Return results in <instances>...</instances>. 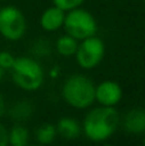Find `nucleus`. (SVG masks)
<instances>
[{
	"mask_svg": "<svg viewBox=\"0 0 145 146\" xmlns=\"http://www.w3.org/2000/svg\"><path fill=\"white\" fill-rule=\"evenodd\" d=\"M31 111H32V106L28 101H19L10 109V117L17 121H25L30 118Z\"/></svg>",
	"mask_w": 145,
	"mask_h": 146,
	"instance_id": "4468645a",
	"label": "nucleus"
},
{
	"mask_svg": "<svg viewBox=\"0 0 145 146\" xmlns=\"http://www.w3.org/2000/svg\"><path fill=\"white\" fill-rule=\"evenodd\" d=\"M0 1H4V0H0Z\"/></svg>",
	"mask_w": 145,
	"mask_h": 146,
	"instance_id": "412c9836",
	"label": "nucleus"
},
{
	"mask_svg": "<svg viewBox=\"0 0 145 146\" xmlns=\"http://www.w3.org/2000/svg\"><path fill=\"white\" fill-rule=\"evenodd\" d=\"M63 27L66 32L76 40H84L86 37L96 35L98 23L89 10L78 7L76 9L66 12Z\"/></svg>",
	"mask_w": 145,
	"mask_h": 146,
	"instance_id": "20e7f679",
	"label": "nucleus"
},
{
	"mask_svg": "<svg viewBox=\"0 0 145 146\" xmlns=\"http://www.w3.org/2000/svg\"><path fill=\"white\" fill-rule=\"evenodd\" d=\"M9 144V131L5 128L3 123H0V146H7Z\"/></svg>",
	"mask_w": 145,
	"mask_h": 146,
	"instance_id": "f3484780",
	"label": "nucleus"
},
{
	"mask_svg": "<svg viewBox=\"0 0 145 146\" xmlns=\"http://www.w3.org/2000/svg\"><path fill=\"white\" fill-rule=\"evenodd\" d=\"M120 123V117L114 106H98L86 114L82 124L84 135L92 142L109 140Z\"/></svg>",
	"mask_w": 145,
	"mask_h": 146,
	"instance_id": "f257e3e1",
	"label": "nucleus"
},
{
	"mask_svg": "<svg viewBox=\"0 0 145 146\" xmlns=\"http://www.w3.org/2000/svg\"><path fill=\"white\" fill-rule=\"evenodd\" d=\"M5 113V100L1 95H0V117H3Z\"/></svg>",
	"mask_w": 145,
	"mask_h": 146,
	"instance_id": "a211bd4d",
	"label": "nucleus"
},
{
	"mask_svg": "<svg viewBox=\"0 0 145 146\" xmlns=\"http://www.w3.org/2000/svg\"><path fill=\"white\" fill-rule=\"evenodd\" d=\"M14 60L15 58L12 55V54L9 53V51H0V67H1L3 69H10L13 67V64H14Z\"/></svg>",
	"mask_w": 145,
	"mask_h": 146,
	"instance_id": "dca6fc26",
	"label": "nucleus"
},
{
	"mask_svg": "<svg viewBox=\"0 0 145 146\" xmlns=\"http://www.w3.org/2000/svg\"><path fill=\"white\" fill-rule=\"evenodd\" d=\"M105 54V45L96 35L81 40L76 50V60L84 69H92L102 63Z\"/></svg>",
	"mask_w": 145,
	"mask_h": 146,
	"instance_id": "423d86ee",
	"label": "nucleus"
},
{
	"mask_svg": "<svg viewBox=\"0 0 145 146\" xmlns=\"http://www.w3.org/2000/svg\"><path fill=\"white\" fill-rule=\"evenodd\" d=\"M85 0H53V5L61 8L64 12H69L72 9L81 7Z\"/></svg>",
	"mask_w": 145,
	"mask_h": 146,
	"instance_id": "2eb2a0df",
	"label": "nucleus"
},
{
	"mask_svg": "<svg viewBox=\"0 0 145 146\" xmlns=\"http://www.w3.org/2000/svg\"><path fill=\"white\" fill-rule=\"evenodd\" d=\"M123 128L134 135L145 132V109L135 108L127 111L123 118Z\"/></svg>",
	"mask_w": 145,
	"mask_h": 146,
	"instance_id": "1a4fd4ad",
	"label": "nucleus"
},
{
	"mask_svg": "<svg viewBox=\"0 0 145 146\" xmlns=\"http://www.w3.org/2000/svg\"><path fill=\"white\" fill-rule=\"evenodd\" d=\"M4 72H5V69H3L1 67H0V82H1L3 77H4Z\"/></svg>",
	"mask_w": 145,
	"mask_h": 146,
	"instance_id": "6ab92c4d",
	"label": "nucleus"
},
{
	"mask_svg": "<svg viewBox=\"0 0 145 146\" xmlns=\"http://www.w3.org/2000/svg\"><path fill=\"white\" fill-rule=\"evenodd\" d=\"M77 46H78V40L72 37L71 35H63L57 41V51L63 56H72L76 54Z\"/></svg>",
	"mask_w": 145,
	"mask_h": 146,
	"instance_id": "9b49d317",
	"label": "nucleus"
},
{
	"mask_svg": "<svg viewBox=\"0 0 145 146\" xmlns=\"http://www.w3.org/2000/svg\"><path fill=\"white\" fill-rule=\"evenodd\" d=\"M57 136V128L51 123H44L36 131V140L41 145H49Z\"/></svg>",
	"mask_w": 145,
	"mask_h": 146,
	"instance_id": "ddd939ff",
	"label": "nucleus"
},
{
	"mask_svg": "<svg viewBox=\"0 0 145 146\" xmlns=\"http://www.w3.org/2000/svg\"><path fill=\"white\" fill-rule=\"evenodd\" d=\"M10 71L13 82L25 91H36L44 83L45 74L43 67L30 56L15 58Z\"/></svg>",
	"mask_w": 145,
	"mask_h": 146,
	"instance_id": "7ed1b4c3",
	"label": "nucleus"
},
{
	"mask_svg": "<svg viewBox=\"0 0 145 146\" xmlns=\"http://www.w3.org/2000/svg\"><path fill=\"white\" fill-rule=\"evenodd\" d=\"M27 30L26 17L18 8L8 5L0 8V35L10 41L22 38Z\"/></svg>",
	"mask_w": 145,
	"mask_h": 146,
	"instance_id": "39448f33",
	"label": "nucleus"
},
{
	"mask_svg": "<svg viewBox=\"0 0 145 146\" xmlns=\"http://www.w3.org/2000/svg\"><path fill=\"white\" fill-rule=\"evenodd\" d=\"M64 17H66V12L62 10L61 8L53 5V7L45 9L41 14L40 26L43 27V30L48 31V32H53V31H57L61 27H63Z\"/></svg>",
	"mask_w": 145,
	"mask_h": 146,
	"instance_id": "6e6552de",
	"label": "nucleus"
},
{
	"mask_svg": "<svg viewBox=\"0 0 145 146\" xmlns=\"http://www.w3.org/2000/svg\"><path fill=\"white\" fill-rule=\"evenodd\" d=\"M62 96L72 108L87 109L95 101V85L86 76L72 74L64 81Z\"/></svg>",
	"mask_w": 145,
	"mask_h": 146,
	"instance_id": "f03ea898",
	"label": "nucleus"
},
{
	"mask_svg": "<svg viewBox=\"0 0 145 146\" xmlns=\"http://www.w3.org/2000/svg\"><path fill=\"white\" fill-rule=\"evenodd\" d=\"M30 141L28 129L22 124H15L9 131V144L13 146H26Z\"/></svg>",
	"mask_w": 145,
	"mask_h": 146,
	"instance_id": "f8f14e48",
	"label": "nucleus"
},
{
	"mask_svg": "<svg viewBox=\"0 0 145 146\" xmlns=\"http://www.w3.org/2000/svg\"><path fill=\"white\" fill-rule=\"evenodd\" d=\"M143 142H144V145H145V136H144V140H143Z\"/></svg>",
	"mask_w": 145,
	"mask_h": 146,
	"instance_id": "aec40b11",
	"label": "nucleus"
},
{
	"mask_svg": "<svg viewBox=\"0 0 145 146\" xmlns=\"http://www.w3.org/2000/svg\"><path fill=\"white\" fill-rule=\"evenodd\" d=\"M55 128L57 133L63 137L64 140H76L82 131L81 124L76 119L69 118V117H63L59 119Z\"/></svg>",
	"mask_w": 145,
	"mask_h": 146,
	"instance_id": "9d476101",
	"label": "nucleus"
},
{
	"mask_svg": "<svg viewBox=\"0 0 145 146\" xmlns=\"http://www.w3.org/2000/svg\"><path fill=\"white\" fill-rule=\"evenodd\" d=\"M123 91L116 81H103L95 86V101L103 106H114L122 100Z\"/></svg>",
	"mask_w": 145,
	"mask_h": 146,
	"instance_id": "0eeeda50",
	"label": "nucleus"
}]
</instances>
